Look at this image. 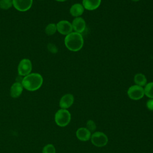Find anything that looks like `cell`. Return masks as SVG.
Masks as SVG:
<instances>
[{"label":"cell","instance_id":"1","mask_svg":"<svg viewBox=\"0 0 153 153\" xmlns=\"http://www.w3.org/2000/svg\"><path fill=\"white\" fill-rule=\"evenodd\" d=\"M65 44L66 48L71 51L80 50L84 45V39L81 33L72 32L66 35Z\"/></svg>","mask_w":153,"mask_h":153},{"label":"cell","instance_id":"7","mask_svg":"<svg viewBox=\"0 0 153 153\" xmlns=\"http://www.w3.org/2000/svg\"><path fill=\"white\" fill-rule=\"evenodd\" d=\"M57 30L62 35H67L72 32V23L68 20H61L56 24Z\"/></svg>","mask_w":153,"mask_h":153},{"label":"cell","instance_id":"22","mask_svg":"<svg viewBox=\"0 0 153 153\" xmlns=\"http://www.w3.org/2000/svg\"><path fill=\"white\" fill-rule=\"evenodd\" d=\"M146 106L149 111H153V99H149L146 103Z\"/></svg>","mask_w":153,"mask_h":153},{"label":"cell","instance_id":"17","mask_svg":"<svg viewBox=\"0 0 153 153\" xmlns=\"http://www.w3.org/2000/svg\"><path fill=\"white\" fill-rule=\"evenodd\" d=\"M57 31V27H56V25L54 23H50L48 24L45 29V33L48 35H53L56 33Z\"/></svg>","mask_w":153,"mask_h":153},{"label":"cell","instance_id":"15","mask_svg":"<svg viewBox=\"0 0 153 153\" xmlns=\"http://www.w3.org/2000/svg\"><path fill=\"white\" fill-rule=\"evenodd\" d=\"M134 82L136 84V85L143 87L147 84V79L144 74L138 73L136 74L134 76Z\"/></svg>","mask_w":153,"mask_h":153},{"label":"cell","instance_id":"9","mask_svg":"<svg viewBox=\"0 0 153 153\" xmlns=\"http://www.w3.org/2000/svg\"><path fill=\"white\" fill-rule=\"evenodd\" d=\"M72 26L73 30H74L75 32L81 33L85 29L86 23L83 18L81 17H75L73 20L72 22Z\"/></svg>","mask_w":153,"mask_h":153},{"label":"cell","instance_id":"11","mask_svg":"<svg viewBox=\"0 0 153 153\" xmlns=\"http://www.w3.org/2000/svg\"><path fill=\"white\" fill-rule=\"evenodd\" d=\"M91 132L86 127H80L76 131V136L78 139L82 142H86L90 139Z\"/></svg>","mask_w":153,"mask_h":153},{"label":"cell","instance_id":"2","mask_svg":"<svg viewBox=\"0 0 153 153\" xmlns=\"http://www.w3.org/2000/svg\"><path fill=\"white\" fill-rule=\"evenodd\" d=\"M43 83L42 76L38 73L29 74L25 76L22 81L23 87L29 91H35L39 89Z\"/></svg>","mask_w":153,"mask_h":153},{"label":"cell","instance_id":"21","mask_svg":"<svg viewBox=\"0 0 153 153\" xmlns=\"http://www.w3.org/2000/svg\"><path fill=\"white\" fill-rule=\"evenodd\" d=\"M47 47L48 50L53 53H56L57 52V48L56 46L53 44H48L47 45Z\"/></svg>","mask_w":153,"mask_h":153},{"label":"cell","instance_id":"5","mask_svg":"<svg viewBox=\"0 0 153 153\" xmlns=\"http://www.w3.org/2000/svg\"><path fill=\"white\" fill-rule=\"evenodd\" d=\"M127 94L129 98L131 100H138L144 96V89L142 87L135 84L128 88L127 90Z\"/></svg>","mask_w":153,"mask_h":153},{"label":"cell","instance_id":"8","mask_svg":"<svg viewBox=\"0 0 153 153\" xmlns=\"http://www.w3.org/2000/svg\"><path fill=\"white\" fill-rule=\"evenodd\" d=\"M14 8L19 11H26L30 8L33 0H12Z\"/></svg>","mask_w":153,"mask_h":153},{"label":"cell","instance_id":"23","mask_svg":"<svg viewBox=\"0 0 153 153\" xmlns=\"http://www.w3.org/2000/svg\"><path fill=\"white\" fill-rule=\"evenodd\" d=\"M55 1H58V2H65V1H66V0H55Z\"/></svg>","mask_w":153,"mask_h":153},{"label":"cell","instance_id":"24","mask_svg":"<svg viewBox=\"0 0 153 153\" xmlns=\"http://www.w3.org/2000/svg\"><path fill=\"white\" fill-rule=\"evenodd\" d=\"M131 1H132L133 2H137V1H139L140 0H131Z\"/></svg>","mask_w":153,"mask_h":153},{"label":"cell","instance_id":"4","mask_svg":"<svg viewBox=\"0 0 153 153\" xmlns=\"http://www.w3.org/2000/svg\"><path fill=\"white\" fill-rule=\"evenodd\" d=\"M91 142L96 147H103L107 145L108 138L106 134L102 131H95L91 134Z\"/></svg>","mask_w":153,"mask_h":153},{"label":"cell","instance_id":"3","mask_svg":"<svg viewBox=\"0 0 153 153\" xmlns=\"http://www.w3.org/2000/svg\"><path fill=\"white\" fill-rule=\"evenodd\" d=\"M71 120V115L69 111L65 109H59L55 114L54 120L56 124L60 127L68 126Z\"/></svg>","mask_w":153,"mask_h":153},{"label":"cell","instance_id":"19","mask_svg":"<svg viewBox=\"0 0 153 153\" xmlns=\"http://www.w3.org/2000/svg\"><path fill=\"white\" fill-rule=\"evenodd\" d=\"M42 153H56V149L53 145L47 144L42 149Z\"/></svg>","mask_w":153,"mask_h":153},{"label":"cell","instance_id":"12","mask_svg":"<svg viewBox=\"0 0 153 153\" xmlns=\"http://www.w3.org/2000/svg\"><path fill=\"white\" fill-rule=\"evenodd\" d=\"M23 87L22 83L19 82H14L10 88V95L13 98H17L19 97L22 93Z\"/></svg>","mask_w":153,"mask_h":153},{"label":"cell","instance_id":"20","mask_svg":"<svg viewBox=\"0 0 153 153\" xmlns=\"http://www.w3.org/2000/svg\"><path fill=\"white\" fill-rule=\"evenodd\" d=\"M86 128L91 132L94 131L97 128L96 124L94 121L92 120H89L87 121L86 123Z\"/></svg>","mask_w":153,"mask_h":153},{"label":"cell","instance_id":"10","mask_svg":"<svg viewBox=\"0 0 153 153\" xmlns=\"http://www.w3.org/2000/svg\"><path fill=\"white\" fill-rule=\"evenodd\" d=\"M74 102V97L72 94L68 93L63 95L59 102V106L61 109H67L70 108Z\"/></svg>","mask_w":153,"mask_h":153},{"label":"cell","instance_id":"18","mask_svg":"<svg viewBox=\"0 0 153 153\" xmlns=\"http://www.w3.org/2000/svg\"><path fill=\"white\" fill-rule=\"evenodd\" d=\"M12 0H0V8L7 10L13 6Z\"/></svg>","mask_w":153,"mask_h":153},{"label":"cell","instance_id":"14","mask_svg":"<svg viewBox=\"0 0 153 153\" xmlns=\"http://www.w3.org/2000/svg\"><path fill=\"white\" fill-rule=\"evenodd\" d=\"M84 11V8L82 4L76 3L73 4L69 10V13L73 17H78L81 16Z\"/></svg>","mask_w":153,"mask_h":153},{"label":"cell","instance_id":"6","mask_svg":"<svg viewBox=\"0 0 153 153\" xmlns=\"http://www.w3.org/2000/svg\"><path fill=\"white\" fill-rule=\"evenodd\" d=\"M32 63L28 59H22L18 66V73L20 76H26L29 75L32 71Z\"/></svg>","mask_w":153,"mask_h":153},{"label":"cell","instance_id":"16","mask_svg":"<svg viewBox=\"0 0 153 153\" xmlns=\"http://www.w3.org/2000/svg\"><path fill=\"white\" fill-rule=\"evenodd\" d=\"M143 89L145 95L150 99H153V82L147 83Z\"/></svg>","mask_w":153,"mask_h":153},{"label":"cell","instance_id":"13","mask_svg":"<svg viewBox=\"0 0 153 153\" xmlns=\"http://www.w3.org/2000/svg\"><path fill=\"white\" fill-rule=\"evenodd\" d=\"M101 0H82V6L84 9L93 11L97 9L100 5Z\"/></svg>","mask_w":153,"mask_h":153}]
</instances>
